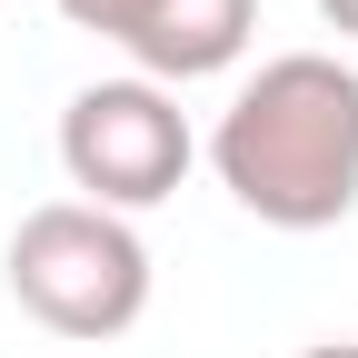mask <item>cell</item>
Returning a JSON list of instances; mask_svg holds the SVG:
<instances>
[{
    "instance_id": "2",
    "label": "cell",
    "mask_w": 358,
    "mask_h": 358,
    "mask_svg": "<svg viewBox=\"0 0 358 358\" xmlns=\"http://www.w3.org/2000/svg\"><path fill=\"white\" fill-rule=\"evenodd\" d=\"M10 299L50 338H120L150 308V249L120 209L50 199L10 229Z\"/></svg>"
},
{
    "instance_id": "5",
    "label": "cell",
    "mask_w": 358,
    "mask_h": 358,
    "mask_svg": "<svg viewBox=\"0 0 358 358\" xmlns=\"http://www.w3.org/2000/svg\"><path fill=\"white\" fill-rule=\"evenodd\" d=\"M70 30H100V40H129V20H140V0H60Z\"/></svg>"
},
{
    "instance_id": "7",
    "label": "cell",
    "mask_w": 358,
    "mask_h": 358,
    "mask_svg": "<svg viewBox=\"0 0 358 358\" xmlns=\"http://www.w3.org/2000/svg\"><path fill=\"white\" fill-rule=\"evenodd\" d=\"M299 358H358V338H319V348H299Z\"/></svg>"
},
{
    "instance_id": "3",
    "label": "cell",
    "mask_w": 358,
    "mask_h": 358,
    "mask_svg": "<svg viewBox=\"0 0 358 358\" xmlns=\"http://www.w3.org/2000/svg\"><path fill=\"white\" fill-rule=\"evenodd\" d=\"M199 140H189V110L169 100L159 80H90L80 100L60 110V169L90 209H159L179 179H189Z\"/></svg>"
},
{
    "instance_id": "4",
    "label": "cell",
    "mask_w": 358,
    "mask_h": 358,
    "mask_svg": "<svg viewBox=\"0 0 358 358\" xmlns=\"http://www.w3.org/2000/svg\"><path fill=\"white\" fill-rule=\"evenodd\" d=\"M259 30V0H140L120 50L140 60V80L179 90V80H219Z\"/></svg>"
},
{
    "instance_id": "1",
    "label": "cell",
    "mask_w": 358,
    "mask_h": 358,
    "mask_svg": "<svg viewBox=\"0 0 358 358\" xmlns=\"http://www.w3.org/2000/svg\"><path fill=\"white\" fill-rule=\"evenodd\" d=\"M209 169L259 229H338L358 209V70L329 50L259 60L209 129Z\"/></svg>"
},
{
    "instance_id": "6",
    "label": "cell",
    "mask_w": 358,
    "mask_h": 358,
    "mask_svg": "<svg viewBox=\"0 0 358 358\" xmlns=\"http://www.w3.org/2000/svg\"><path fill=\"white\" fill-rule=\"evenodd\" d=\"M319 20H329V30H348V40H358V0H319Z\"/></svg>"
}]
</instances>
